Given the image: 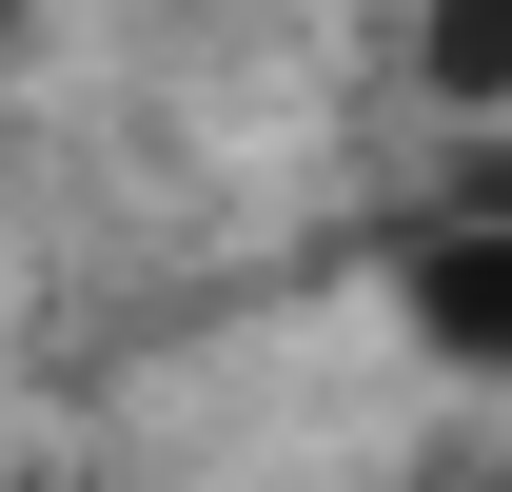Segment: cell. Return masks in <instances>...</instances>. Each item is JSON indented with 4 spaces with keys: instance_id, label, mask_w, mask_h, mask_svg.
I'll return each instance as SVG.
<instances>
[{
    "instance_id": "cell-1",
    "label": "cell",
    "mask_w": 512,
    "mask_h": 492,
    "mask_svg": "<svg viewBox=\"0 0 512 492\" xmlns=\"http://www.w3.org/2000/svg\"><path fill=\"white\" fill-rule=\"evenodd\" d=\"M394 315H414L453 374H512V217H434V237L394 256Z\"/></svg>"
},
{
    "instance_id": "cell-2",
    "label": "cell",
    "mask_w": 512,
    "mask_h": 492,
    "mask_svg": "<svg viewBox=\"0 0 512 492\" xmlns=\"http://www.w3.org/2000/svg\"><path fill=\"white\" fill-rule=\"evenodd\" d=\"M414 79H434L453 119H512V0H434L414 20Z\"/></svg>"
},
{
    "instance_id": "cell-3",
    "label": "cell",
    "mask_w": 512,
    "mask_h": 492,
    "mask_svg": "<svg viewBox=\"0 0 512 492\" xmlns=\"http://www.w3.org/2000/svg\"><path fill=\"white\" fill-rule=\"evenodd\" d=\"M473 217H512V138H493V158H473Z\"/></svg>"
},
{
    "instance_id": "cell-4",
    "label": "cell",
    "mask_w": 512,
    "mask_h": 492,
    "mask_svg": "<svg viewBox=\"0 0 512 492\" xmlns=\"http://www.w3.org/2000/svg\"><path fill=\"white\" fill-rule=\"evenodd\" d=\"M0 40H20V0H0Z\"/></svg>"
},
{
    "instance_id": "cell-5",
    "label": "cell",
    "mask_w": 512,
    "mask_h": 492,
    "mask_svg": "<svg viewBox=\"0 0 512 492\" xmlns=\"http://www.w3.org/2000/svg\"><path fill=\"white\" fill-rule=\"evenodd\" d=\"M493 492H512V473H493Z\"/></svg>"
}]
</instances>
